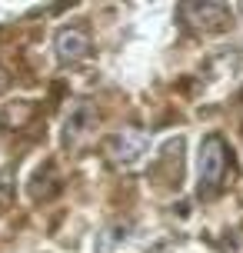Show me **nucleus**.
<instances>
[{
    "label": "nucleus",
    "instance_id": "obj_5",
    "mask_svg": "<svg viewBox=\"0 0 243 253\" xmlns=\"http://www.w3.org/2000/svg\"><path fill=\"white\" fill-rule=\"evenodd\" d=\"M90 124H93V110H90L87 103H80L77 110L67 117V140H77L80 133H87Z\"/></svg>",
    "mask_w": 243,
    "mask_h": 253
},
{
    "label": "nucleus",
    "instance_id": "obj_6",
    "mask_svg": "<svg viewBox=\"0 0 243 253\" xmlns=\"http://www.w3.org/2000/svg\"><path fill=\"white\" fill-rule=\"evenodd\" d=\"M120 240H127V223H114L100 233V243H97V253H110Z\"/></svg>",
    "mask_w": 243,
    "mask_h": 253
},
{
    "label": "nucleus",
    "instance_id": "obj_4",
    "mask_svg": "<svg viewBox=\"0 0 243 253\" xmlns=\"http://www.w3.org/2000/svg\"><path fill=\"white\" fill-rule=\"evenodd\" d=\"M183 13L187 17H197L193 24L197 27H210V24H217V20H227V7L223 3H187L183 7Z\"/></svg>",
    "mask_w": 243,
    "mask_h": 253
},
{
    "label": "nucleus",
    "instance_id": "obj_3",
    "mask_svg": "<svg viewBox=\"0 0 243 253\" xmlns=\"http://www.w3.org/2000/svg\"><path fill=\"white\" fill-rule=\"evenodd\" d=\"M147 150V137L137 133V130H123V133H117V137L107 140V153H110V160L114 164H137L140 160V153Z\"/></svg>",
    "mask_w": 243,
    "mask_h": 253
},
{
    "label": "nucleus",
    "instance_id": "obj_1",
    "mask_svg": "<svg viewBox=\"0 0 243 253\" xmlns=\"http://www.w3.org/2000/svg\"><path fill=\"white\" fill-rule=\"evenodd\" d=\"M227 170H230V147L220 133H210L200 143V153H197V193L200 197H213L220 193L223 180H227Z\"/></svg>",
    "mask_w": 243,
    "mask_h": 253
},
{
    "label": "nucleus",
    "instance_id": "obj_2",
    "mask_svg": "<svg viewBox=\"0 0 243 253\" xmlns=\"http://www.w3.org/2000/svg\"><path fill=\"white\" fill-rule=\"evenodd\" d=\"M53 47H57V57L64 63H77L90 53V37L83 27H60L53 37Z\"/></svg>",
    "mask_w": 243,
    "mask_h": 253
}]
</instances>
